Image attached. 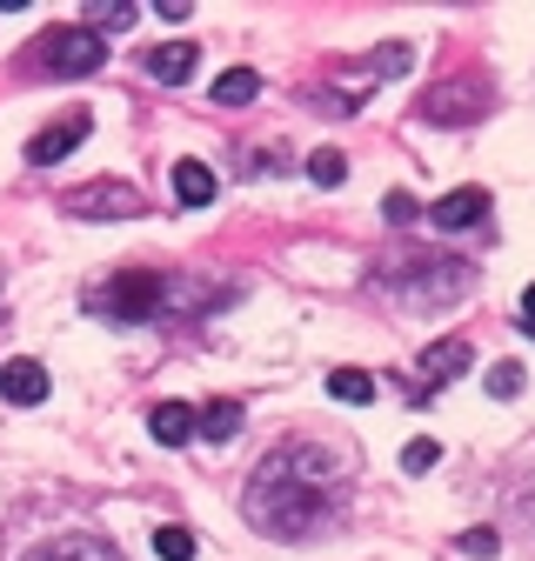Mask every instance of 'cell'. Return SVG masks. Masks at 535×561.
Instances as JSON below:
<instances>
[{
    "mask_svg": "<svg viewBox=\"0 0 535 561\" xmlns=\"http://www.w3.org/2000/svg\"><path fill=\"white\" fill-rule=\"evenodd\" d=\"M334 481H342V461L321 448H282L268 455L248 481V522L261 535L282 541H308L321 522H334Z\"/></svg>",
    "mask_w": 535,
    "mask_h": 561,
    "instance_id": "6da1fadb",
    "label": "cell"
},
{
    "mask_svg": "<svg viewBox=\"0 0 535 561\" xmlns=\"http://www.w3.org/2000/svg\"><path fill=\"white\" fill-rule=\"evenodd\" d=\"M208 301H221V295H208V288H187L181 274H114L107 288H88L81 295V308L88 314H107V321H161V314H201Z\"/></svg>",
    "mask_w": 535,
    "mask_h": 561,
    "instance_id": "7a4b0ae2",
    "label": "cell"
},
{
    "mask_svg": "<svg viewBox=\"0 0 535 561\" xmlns=\"http://www.w3.org/2000/svg\"><path fill=\"white\" fill-rule=\"evenodd\" d=\"M41 60H47V75H94V67H107V41L94 27H60L41 47Z\"/></svg>",
    "mask_w": 535,
    "mask_h": 561,
    "instance_id": "3957f363",
    "label": "cell"
},
{
    "mask_svg": "<svg viewBox=\"0 0 535 561\" xmlns=\"http://www.w3.org/2000/svg\"><path fill=\"white\" fill-rule=\"evenodd\" d=\"M482 107H489L482 81H448V88L422 94V121H435V127H468V121H482Z\"/></svg>",
    "mask_w": 535,
    "mask_h": 561,
    "instance_id": "277c9868",
    "label": "cell"
},
{
    "mask_svg": "<svg viewBox=\"0 0 535 561\" xmlns=\"http://www.w3.org/2000/svg\"><path fill=\"white\" fill-rule=\"evenodd\" d=\"M88 121H94V114H81V107H75V114H60L54 127H41V134L27 140V161H34V168H54V161H67V154H75L81 140H88Z\"/></svg>",
    "mask_w": 535,
    "mask_h": 561,
    "instance_id": "5b68a950",
    "label": "cell"
},
{
    "mask_svg": "<svg viewBox=\"0 0 535 561\" xmlns=\"http://www.w3.org/2000/svg\"><path fill=\"white\" fill-rule=\"evenodd\" d=\"M482 221H489V194L482 187H455V194H442L429 207V228H442V234H468V228H482Z\"/></svg>",
    "mask_w": 535,
    "mask_h": 561,
    "instance_id": "8992f818",
    "label": "cell"
},
{
    "mask_svg": "<svg viewBox=\"0 0 535 561\" xmlns=\"http://www.w3.org/2000/svg\"><path fill=\"white\" fill-rule=\"evenodd\" d=\"M67 215H141V194L121 187V181H101V187L67 194Z\"/></svg>",
    "mask_w": 535,
    "mask_h": 561,
    "instance_id": "52a82bcc",
    "label": "cell"
},
{
    "mask_svg": "<svg viewBox=\"0 0 535 561\" xmlns=\"http://www.w3.org/2000/svg\"><path fill=\"white\" fill-rule=\"evenodd\" d=\"M0 394H8L14 408L47 401V368H41V362H8V368H0Z\"/></svg>",
    "mask_w": 535,
    "mask_h": 561,
    "instance_id": "ba28073f",
    "label": "cell"
},
{
    "mask_svg": "<svg viewBox=\"0 0 535 561\" xmlns=\"http://www.w3.org/2000/svg\"><path fill=\"white\" fill-rule=\"evenodd\" d=\"M148 435H155L161 448H187V442H194V408H187V401H161V408L148 414Z\"/></svg>",
    "mask_w": 535,
    "mask_h": 561,
    "instance_id": "9c48e42d",
    "label": "cell"
},
{
    "mask_svg": "<svg viewBox=\"0 0 535 561\" xmlns=\"http://www.w3.org/2000/svg\"><path fill=\"white\" fill-rule=\"evenodd\" d=\"M21 561H121L107 541H94V535H67V541H47V548H27Z\"/></svg>",
    "mask_w": 535,
    "mask_h": 561,
    "instance_id": "30bf717a",
    "label": "cell"
},
{
    "mask_svg": "<svg viewBox=\"0 0 535 561\" xmlns=\"http://www.w3.org/2000/svg\"><path fill=\"white\" fill-rule=\"evenodd\" d=\"M194 60H201V54H194V41H168V47H155V54H148V75H155L161 88H181V81L194 75Z\"/></svg>",
    "mask_w": 535,
    "mask_h": 561,
    "instance_id": "8fae6325",
    "label": "cell"
},
{
    "mask_svg": "<svg viewBox=\"0 0 535 561\" xmlns=\"http://www.w3.org/2000/svg\"><path fill=\"white\" fill-rule=\"evenodd\" d=\"M468 368V341H435L429 355H422V381L429 388H442V381H455Z\"/></svg>",
    "mask_w": 535,
    "mask_h": 561,
    "instance_id": "7c38bea8",
    "label": "cell"
},
{
    "mask_svg": "<svg viewBox=\"0 0 535 561\" xmlns=\"http://www.w3.org/2000/svg\"><path fill=\"white\" fill-rule=\"evenodd\" d=\"M174 194L187 207H208L215 201V168L208 161H174Z\"/></svg>",
    "mask_w": 535,
    "mask_h": 561,
    "instance_id": "4fadbf2b",
    "label": "cell"
},
{
    "mask_svg": "<svg viewBox=\"0 0 535 561\" xmlns=\"http://www.w3.org/2000/svg\"><path fill=\"white\" fill-rule=\"evenodd\" d=\"M194 428L208 435V442H228V435L241 428V408H235V401H208V408L194 414Z\"/></svg>",
    "mask_w": 535,
    "mask_h": 561,
    "instance_id": "5bb4252c",
    "label": "cell"
},
{
    "mask_svg": "<svg viewBox=\"0 0 535 561\" xmlns=\"http://www.w3.org/2000/svg\"><path fill=\"white\" fill-rule=\"evenodd\" d=\"M261 94V75H254V67H228V75L215 81V101L221 107H241V101H254Z\"/></svg>",
    "mask_w": 535,
    "mask_h": 561,
    "instance_id": "9a60e30c",
    "label": "cell"
},
{
    "mask_svg": "<svg viewBox=\"0 0 535 561\" xmlns=\"http://www.w3.org/2000/svg\"><path fill=\"white\" fill-rule=\"evenodd\" d=\"M328 394L349 401V408H362V401H375V381H368L362 368H334V375H328Z\"/></svg>",
    "mask_w": 535,
    "mask_h": 561,
    "instance_id": "2e32d148",
    "label": "cell"
},
{
    "mask_svg": "<svg viewBox=\"0 0 535 561\" xmlns=\"http://www.w3.org/2000/svg\"><path fill=\"white\" fill-rule=\"evenodd\" d=\"M94 21V34H121V27H134V21H141V8H134V0H107V8H88Z\"/></svg>",
    "mask_w": 535,
    "mask_h": 561,
    "instance_id": "e0dca14e",
    "label": "cell"
},
{
    "mask_svg": "<svg viewBox=\"0 0 535 561\" xmlns=\"http://www.w3.org/2000/svg\"><path fill=\"white\" fill-rule=\"evenodd\" d=\"M308 181H315V187H342V181H349V161L334 154V148H321V154H308Z\"/></svg>",
    "mask_w": 535,
    "mask_h": 561,
    "instance_id": "ac0fdd59",
    "label": "cell"
},
{
    "mask_svg": "<svg viewBox=\"0 0 535 561\" xmlns=\"http://www.w3.org/2000/svg\"><path fill=\"white\" fill-rule=\"evenodd\" d=\"M155 548H161V561H194V535L187 528H155Z\"/></svg>",
    "mask_w": 535,
    "mask_h": 561,
    "instance_id": "d6986e66",
    "label": "cell"
},
{
    "mask_svg": "<svg viewBox=\"0 0 535 561\" xmlns=\"http://www.w3.org/2000/svg\"><path fill=\"white\" fill-rule=\"evenodd\" d=\"M489 394H496V401H515V394H522V368H515V362L489 368Z\"/></svg>",
    "mask_w": 535,
    "mask_h": 561,
    "instance_id": "ffe728a7",
    "label": "cell"
},
{
    "mask_svg": "<svg viewBox=\"0 0 535 561\" xmlns=\"http://www.w3.org/2000/svg\"><path fill=\"white\" fill-rule=\"evenodd\" d=\"M462 554L489 561V554H502V535H496V528H468V535H462Z\"/></svg>",
    "mask_w": 535,
    "mask_h": 561,
    "instance_id": "44dd1931",
    "label": "cell"
},
{
    "mask_svg": "<svg viewBox=\"0 0 535 561\" xmlns=\"http://www.w3.org/2000/svg\"><path fill=\"white\" fill-rule=\"evenodd\" d=\"M442 461V448L435 442H409V448H401V468H409V474H429Z\"/></svg>",
    "mask_w": 535,
    "mask_h": 561,
    "instance_id": "7402d4cb",
    "label": "cell"
},
{
    "mask_svg": "<svg viewBox=\"0 0 535 561\" xmlns=\"http://www.w3.org/2000/svg\"><path fill=\"white\" fill-rule=\"evenodd\" d=\"M522 321H528V334H535V280L522 288Z\"/></svg>",
    "mask_w": 535,
    "mask_h": 561,
    "instance_id": "603a6c76",
    "label": "cell"
}]
</instances>
